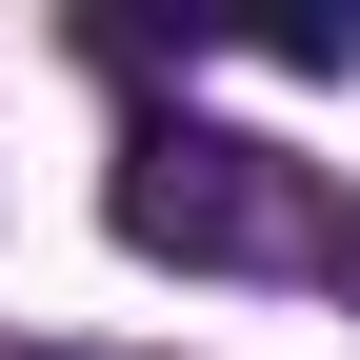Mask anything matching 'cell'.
I'll return each instance as SVG.
<instances>
[{"label": "cell", "instance_id": "cell-1", "mask_svg": "<svg viewBox=\"0 0 360 360\" xmlns=\"http://www.w3.org/2000/svg\"><path fill=\"white\" fill-rule=\"evenodd\" d=\"M101 220L180 281H360V200H321L300 160L220 141V120H120V180Z\"/></svg>", "mask_w": 360, "mask_h": 360}]
</instances>
